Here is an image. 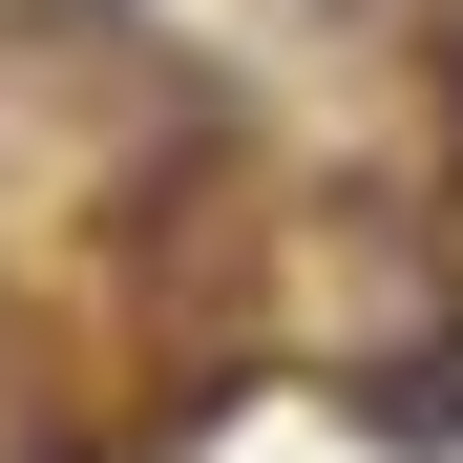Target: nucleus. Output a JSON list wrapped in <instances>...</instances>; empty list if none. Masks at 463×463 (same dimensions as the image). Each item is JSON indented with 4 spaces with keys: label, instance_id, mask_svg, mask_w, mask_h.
Returning a JSON list of instances; mask_svg holds the SVG:
<instances>
[{
    "label": "nucleus",
    "instance_id": "f257e3e1",
    "mask_svg": "<svg viewBox=\"0 0 463 463\" xmlns=\"http://www.w3.org/2000/svg\"><path fill=\"white\" fill-rule=\"evenodd\" d=\"M358 421H379V442H463V337L401 358V379H358Z\"/></svg>",
    "mask_w": 463,
    "mask_h": 463
}]
</instances>
